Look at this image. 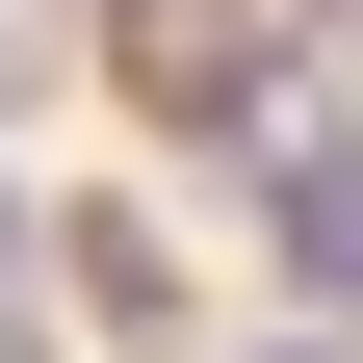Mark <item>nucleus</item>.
<instances>
[{"label":"nucleus","instance_id":"3","mask_svg":"<svg viewBox=\"0 0 363 363\" xmlns=\"http://www.w3.org/2000/svg\"><path fill=\"white\" fill-rule=\"evenodd\" d=\"M259 363H337V337H259Z\"/></svg>","mask_w":363,"mask_h":363},{"label":"nucleus","instance_id":"4","mask_svg":"<svg viewBox=\"0 0 363 363\" xmlns=\"http://www.w3.org/2000/svg\"><path fill=\"white\" fill-rule=\"evenodd\" d=\"M0 259H26V208H0Z\"/></svg>","mask_w":363,"mask_h":363},{"label":"nucleus","instance_id":"2","mask_svg":"<svg viewBox=\"0 0 363 363\" xmlns=\"http://www.w3.org/2000/svg\"><path fill=\"white\" fill-rule=\"evenodd\" d=\"M0 363H52V337H26V311H0Z\"/></svg>","mask_w":363,"mask_h":363},{"label":"nucleus","instance_id":"1","mask_svg":"<svg viewBox=\"0 0 363 363\" xmlns=\"http://www.w3.org/2000/svg\"><path fill=\"white\" fill-rule=\"evenodd\" d=\"M104 52H130V104H156V130H234L259 78H286V0H130Z\"/></svg>","mask_w":363,"mask_h":363}]
</instances>
